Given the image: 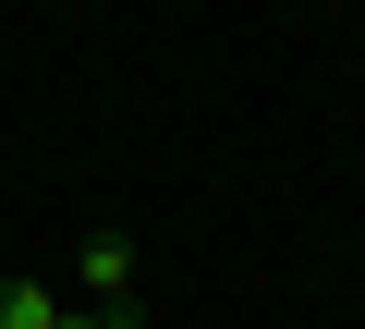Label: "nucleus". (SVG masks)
Returning a JSON list of instances; mask_svg holds the SVG:
<instances>
[{
    "mask_svg": "<svg viewBox=\"0 0 365 329\" xmlns=\"http://www.w3.org/2000/svg\"><path fill=\"white\" fill-rule=\"evenodd\" d=\"M73 293H86L98 317H146V293H134V244H122V232H86V244H73Z\"/></svg>",
    "mask_w": 365,
    "mask_h": 329,
    "instance_id": "1",
    "label": "nucleus"
},
{
    "mask_svg": "<svg viewBox=\"0 0 365 329\" xmlns=\"http://www.w3.org/2000/svg\"><path fill=\"white\" fill-rule=\"evenodd\" d=\"M0 329H61V293L49 280H0Z\"/></svg>",
    "mask_w": 365,
    "mask_h": 329,
    "instance_id": "2",
    "label": "nucleus"
},
{
    "mask_svg": "<svg viewBox=\"0 0 365 329\" xmlns=\"http://www.w3.org/2000/svg\"><path fill=\"white\" fill-rule=\"evenodd\" d=\"M61 329H146V317H98V305H73V317H61Z\"/></svg>",
    "mask_w": 365,
    "mask_h": 329,
    "instance_id": "3",
    "label": "nucleus"
}]
</instances>
